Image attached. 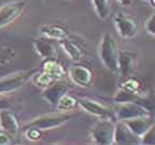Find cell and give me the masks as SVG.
<instances>
[{"instance_id":"cell-1","label":"cell","mask_w":155,"mask_h":145,"mask_svg":"<svg viewBox=\"0 0 155 145\" xmlns=\"http://www.w3.org/2000/svg\"><path fill=\"white\" fill-rule=\"evenodd\" d=\"M99 57L102 64L111 72H117L119 48L112 33L105 32L99 44Z\"/></svg>"},{"instance_id":"cell-2","label":"cell","mask_w":155,"mask_h":145,"mask_svg":"<svg viewBox=\"0 0 155 145\" xmlns=\"http://www.w3.org/2000/svg\"><path fill=\"white\" fill-rule=\"evenodd\" d=\"M114 127H115V120L99 119V121L94 123L90 129V136L92 142L97 145L113 144Z\"/></svg>"},{"instance_id":"cell-3","label":"cell","mask_w":155,"mask_h":145,"mask_svg":"<svg viewBox=\"0 0 155 145\" xmlns=\"http://www.w3.org/2000/svg\"><path fill=\"white\" fill-rule=\"evenodd\" d=\"M113 22L119 36L123 39H132L139 32V19L129 12L117 11L114 16Z\"/></svg>"},{"instance_id":"cell-4","label":"cell","mask_w":155,"mask_h":145,"mask_svg":"<svg viewBox=\"0 0 155 145\" xmlns=\"http://www.w3.org/2000/svg\"><path fill=\"white\" fill-rule=\"evenodd\" d=\"M38 71L37 69H28V70H21V71L15 72L12 74L6 75L0 79V94H9L15 91L19 90L23 87V84L27 83L31 77Z\"/></svg>"},{"instance_id":"cell-5","label":"cell","mask_w":155,"mask_h":145,"mask_svg":"<svg viewBox=\"0 0 155 145\" xmlns=\"http://www.w3.org/2000/svg\"><path fill=\"white\" fill-rule=\"evenodd\" d=\"M73 114L71 112H61L59 111L57 113H50V114H43L36 119L31 120L26 125L37 126L42 131H48V130L57 129L59 126L63 125L68 123L73 117Z\"/></svg>"},{"instance_id":"cell-6","label":"cell","mask_w":155,"mask_h":145,"mask_svg":"<svg viewBox=\"0 0 155 145\" xmlns=\"http://www.w3.org/2000/svg\"><path fill=\"white\" fill-rule=\"evenodd\" d=\"M116 104L117 105L114 110V116H115L116 121H126V120L136 119V117H141V116L153 115L149 109H146L144 105L139 103L137 101Z\"/></svg>"},{"instance_id":"cell-7","label":"cell","mask_w":155,"mask_h":145,"mask_svg":"<svg viewBox=\"0 0 155 145\" xmlns=\"http://www.w3.org/2000/svg\"><path fill=\"white\" fill-rule=\"evenodd\" d=\"M78 105L81 109L87 112L91 115H94L99 119H112L115 120L114 116V110L102 103L101 101L93 99V97H78ZM116 121V120H115Z\"/></svg>"},{"instance_id":"cell-8","label":"cell","mask_w":155,"mask_h":145,"mask_svg":"<svg viewBox=\"0 0 155 145\" xmlns=\"http://www.w3.org/2000/svg\"><path fill=\"white\" fill-rule=\"evenodd\" d=\"M26 6V0H13L0 7V30L15 22L22 15Z\"/></svg>"},{"instance_id":"cell-9","label":"cell","mask_w":155,"mask_h":145,"mask_svg":"<svg viewBox=\"0 0 155 145\" xmlns=\"http://www.w3.org/2000/svg\"><path fill=\"white\" fill-rule=\"evenodd\" d=\"M68 74L72 82L81 87H90L93 83L94 73L92 69L80 62H74L69 69Z\"/></svg>"},{"instance_id":"cell-10","label":"cell","mask_w":155,"mask_h":145,"mask_svg":"<svg viewBox=\"0 0 155 145\" xmlns=\"http://www.w3.org/2000/svg\"><path fill=\"white\" fill-rule=\"evenodd\" d=\"M33 48L42 60L58 59L59 55V41L47 38L45 36L38 37L32 40Z\"/></svg>"},{"instance_id":"cell-11","label":"cell","mask_w":155,"mask_h":145,"mask_svg":"<svg viewBox=\"0 0 155 145\" xmlns=\"http://www.w3.org/2000/svg\"><path fill=\"white\" fill-rule=\"evenodd\" d=\"M71 87L70 84L64 80H57L54 82H52L50 85H48L47 87L43 89L42 91V97L48 102L50 105H52L53 107H57V104L63 95H65L67 93H69Z\"/></svg>"},{"instance_id":"cell-12","label":"cell","mask_w":155,"mask_h":145,"mask_svg":"<svg viewBox=\"0 0 155 145\" xmlns=\"http://www.w3.org/2000/svg\"><path fill=\"white\" fill-rule=\"evenodd\" d=\"M137 65V53L131 50H119L117 57V72L121 77L134 74Z\"/></svg>"},{"instance_id":"cell-13","label":"cell","mask_w":155,"mask_h":145,"mask_svg":"<svg viewBox=\"0 0 155 145\" xmlns=\"http://www.w3.org/2000/svg\"><path fill=\"white\" fill-rule=\"evenodd\" d=\"M113 144L119 145H134L141 144V137L135 135L126 125L124 121H115L114 127Z\"/></svg>"},{"instance_id":"cell-14","label":"cell","mask_w":155,"mask_h":145,"mask_svg":"<svg viewBox=\"0 0 155 145\" xmlns=\"http://www.w3.org/2000/svg\"><path fill=\"white\" fill-rule=\"evenodd\" d=\"M0 130L9 133L10 135H17L20 130V123L18 116L11 111V109L0 110Z\"/></svg>"},{"instance_id":"cell-15","label":"cell","mask_w":155,"mask_h":145,"mask_svg":"<svg viewBox=\"0 0 155 145\" xmlns=\"http://www.w3.org/2000/svg\"><path fill=\"white\" fill-rule=\"evenodd\" d=\"M42 71L48 74L53 81L62 80L68 75V71L65 70L61 62L58 59H48L43 60L42 63Z\"/></svg>"},{"instance_id":"cell-16","label":"cell","mask_w":155,"mask_h":145,"mask_svg":"<svg viewBox=\"0 0 155 145\" xmlns=\"http://www.w3.org/2000/svg\"><path fill=\"white\" fill-rule=\"evenodd\" d=\"M59 45L73 62H80L81 59L84 57V48L70 37L59 41Z\"/></svg>"},{"instance_id":"cell-17","label":"cell","mask_w":155,"mask_h":145,"mask_svg":"<svg viewBox=\"0 0 155 145\" xmlns=\"http://www.w3.org/2000/svg\"><path fill=\"white\" fill-rule=\"evenodd\" d=\"M124 122L126 123V125L129 126L130 130H131L135 135L141 137V136L154 124L155 119L153 115L141 116V117H136V119L126 120Z\"/></svg>"},{"instance_id":"cell-18","label":"cell","mask_w":155,"mask_h":145,"mask_svg":"<svg viewBox=\"0 0 155 145\" xmlns=\"http://www.w3.org/2000/svg\"><path fill=\"white\" fill-rule=\"evenodd\" d=\"M39 31H40L42 36L53 39V40H57V41H61L63 39L70 37L69 30L64 26L58 25V23H47V25H43V26L40 27Z\"/></svg>"},{"instance_id":"cell-19","label":"cell","mask_w":155,"mask_h":145,"mask_svg":"<svg viewBox=\"0 0 155 145\" xmlns=\"http://www.w3.org/2000/svg\"><path fill=\"white\" fill-rule=\"evenodd\" d=\"M119 87L127 91V92H131V93L139 94L143 92V82L140 77H135L134 74H131L127 77H122L119 83Z\"/></svg>"},{"instance_id":"cell-20","label":"cell","mask_w":155,"mask_h":145,"mask_svg":"<svg viewBox=\"0 0 155 145\" xmlns=\"http://www.w3.org/2000/svg\"><path fill=\"white\" fill-rule=\"evenodd\" d=\"M91 2L97 18L101 20L107 19L111 11V0H91Z\"/></svg>"},{"instance_id":"cell-21","label":"cell","mask_w":155,"mask_h":145,"mask_svg":"<svg viewBox=\"0 0 155 145\" xmlns=\"http://www.w3.org/2000/svg\"><path fill=\"white\" fill-rule=\"evenodd\" d=\"M78 107V97H72L70 94H65L61 97V100L59 101L55 109L61 112H70L73 111Z\"/></svg>"},{"instance_id":"cell-22","label":"cell","mask_w":155,"mask_h":145,"mask_svg":"<svg viewBox=\"0 0 155 145\" xmlns=\"http://www.w3.org/2000/svg\"><path fill=\"white\" fill-rule=\"evenodd\" d=\"M17 57L16 50L8 44L0 43V65H5L13 61Z\"/></svg>"},{"instance_id":"cell-23","label":"cell","mask_w":155,"mask_h":145,"mask_svg":"<svg viewBox=\"0 0 155 145\" xmlns=\"http://www.w3.org/2000/svg\"><path fill=\"white\" fill-rule=\"evenodd\" d=\"M140 94L136 93H131V92H127V91L123 90V89H120L116 91L115 94L113 95L112 100L115 102V103H124V102H131V101H136L137 97H140Z\"/></svg>"},{"instance_id":"cell-24","label":"cell","mask_w":155,"mask_h":145,"mask_svg":"<svg viewBox=\"0 0 155 145\" xmlns=\"http://www.w3.org/2000/svg\"><path fill=\"white\" fill-rule=\"evenodd\" d=\"M43 131L40 130L37 126L32 125H26L25 126V135H26L27 140H29L31 142H38L42 137Z\"/></svg>"},{"instance_id":"cell-25","label":"cell","mask_w":155,"mask_h":145,"mask_svg":"<svg viewBox=\"0 0 155 145\" xmlns=\"http://www.w3.org/2000/svg\"><path fill=\"white\" fill-rule=\"evenodd\" d=\"M141 144L155 145V123L141 136Z\"/></svg>"},{"instance_id":"cell-26","label":"cell","mask_w":155,"mask_h":145,"mask_svg":"<svg viewBox=\"0 0 155 145\" xmlns=\"http://www.w3.org/2000/svg\"><path fill=\"white\" fill-rule=\"evenodd\" d=\"M145 30L149 35L155 37V12L150 17L147 21L145 22Z\"/></svg>"},{"instance_id":"cell-27","label":"cell","mask_w":155,"mask_h":145,"mask_svg":"<svg viewBox=\"0 0 155 145\" xmlns=\"http://www.w3.org/2000/svg\"><path fill=\"white\" fill-rule=\"evenodd\" d=\"M11 143H13L12 135H10L9 133L0 130V145H7V144H11Z\"/></svg>"},{"instance_id":"cell-28","label":"cell","mask_w":155,"mask_h":145,"mask_svg":"<svg viewBox=\"0 0 155 145\" xmlns=\"http://www.w3.org/2000/svg\"><path fill=\"white\" fill-rule=\"evenodd\" d=\"M11 107H12L11 102H10L3 94H0V110L11 109Z\"/></svg>"},{"instance_id":"cell-29","label":"cell","mask_w":155,"mask_h":145,"mask_svg":"<svg viewBox=\"0 0 155 145\" xmlns=\"http://www.w3.org/2000/svg\"><path fill=\"white\" fill-rule=\"evenodd\" d=\"M119 3H121L122 6H125V7H129L132 5V0H116Z\"/></svg>"},{"instance_id":"cell-30","label":"cell","mask_w":155,"mask_h":145,"mask_svg":"<svg viewBox=\"0 0 155 145\" xmlns=\"http://www.w3.org/2000/svg\"><path fill=\"white\" fill-rule=\"evenodd\" d=\"M141 1H143V2H147V3H150L151 6L153 7L155 9V0H141Z\"/></svg>"}]
</instances>
